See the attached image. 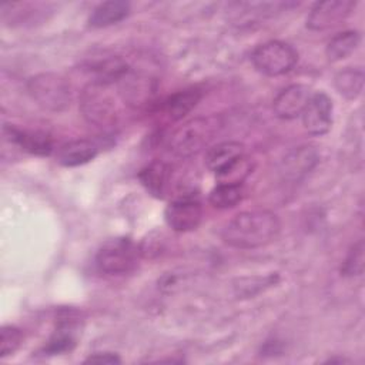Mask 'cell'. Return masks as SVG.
I'll return each mask as SVG.
<instances>
[{"mask_svg":"<svg viewBox=\"0 0 365 365\" xmlns=\"http://www.w3.org/2000/svg\"><path fill=\"white\" fill-rule=\"evenodd\" d=\"M281 231L279 218L267 210L244 211L230 220L221 231L225 244L234 248L252 250L272 242Z\"/></svg>","mask_w":365,"mask_h":365,"instance_id":"6da1fadb","label":"cell"},{"mask_svg":"<svg viewBox=\"0 0 365 365\" xmlns=\"http://www.w3.org/2000/svg\"><path fill=\"white\" fill-rule=\"evenodd\" d=\"M221 125L222 123L217 115L195 117L173 131L168 147L180 157L195 155L218 134Z\"/></svg>","mask_w":365,"mask_h":365,"instance_id":"7a4b0ae2","label":"cell"},{"mask_svg":"<svg viewBox=\"0 0 365 365\" xmlns=\"http://www.w3.org/2000/svg\"><path fill=\"white\" fill-rule=\"evenodd\" d=\"M140 248L128 237L107 240L96 254V267L107 275H123L134 271L140 261Z\"/></svg>","mask_w":365,"mask_h":365,"instance_id":"3957f363","label":"cell"},{"mask_svg":"<svg viewBox=\"0 0 365 365\" xmlns=\"http://www.w3.org/2000/svg\"><path fill=\"white\" fill-rule=\"evenodd\" d=\"M27 91L44 110L58 113L71 103L70 83L56 73H40L29 78Z\"/></svg>","mask_w":365,"mask_h":365,"instance_id":"277c9868","label":"cell"},{"mask_svg":"<svg viewBox=\"0 0 365 365\" xmlns=\"http://www.w3.org/2000/svg\"><path fill=\"white\" fill-rule=\"evenodd\" d=\"M298 60V51L288 43L271 40L259 44L251 54L254 67L265 76H282L288 73Z\"/></svg>","mask_w":365,"mask_h":365,"instance_id":"5b68a950","label":"cell"},{"mask_svg":"<svg viewBox=\"0 0 365 365\" xmlns=\"http://www.w3.org/2000/svg\"><path fill=\"white\" fill-rule=\"evenodd\" d=\"M108 86L90 83L81 94L80 108L83 117L94 125L108 127L117 120V104L108 93Z\"/></svg>","mask_w":365,"mask_h":365,"instance_id":"8992f818","label":"cell"},{"mask_svg":"<svg viewBox=\"0 0 365 365\" xmlns=\"http://www.w3.org/2000/svg\"><path fill=\"white\" fill-rule=\"evenodd\" d=\"M164 220L177 232L192 231L202 220V205L198 198L191 195L175 198L165 207Z\"/></svg>","mask_w":365,"mask_h":365,"instance_id":"52a82bcc","label":"cell"},{"mask_svg":"<svg viewBox=\"0 0 365 365\" xmlns=\"http://www.w3.org/2000/svg\"><path fill=\"white\" fill-rule=\"evenodd\" d=\"M354 0H325L315 3L307 17V27L309 30L321 31L342 23L355 9Z\"/></svg>","mask_w":365,"mask_h":365,"instance_id":"ba28073f","label":"cell"},{"mask_svg":"<svg viewBox=\"0 0 365 365\" xmlns=\"http://www.w3.org/2000/svg\"><path fill=\"white\" fill-rule=\"evenodd\" d=\"M302 124L308 134L324 135L332 125V101L325 93H314L302 111Z\"/></svg>","mask_w":365,"mask_h":365,"instance_id":"9c48e42d","label":"cell"},{"mask_svg":"<svg viewBox=\"0 0 365 365\" xmlns=\"http://www.w3.org/2000/svg\"><path fill=\"white\" fill-rule=\"evenodd\" d=\"M311 87L302 83L291 84L277 94L272 101V110L282 120H292L302 114L311 98Z\"/></svg>","mask_w":365,"mask_h":365,"instance_id":"30bf717a","label":"cell"},{"mask_svg":"<svg viewBox=\"0 0 365 365\" xmlns=\"http://www.w3.org/2000/svg\"><path fill=\"white\" fill-rule=\"evenodd\" d=\"M3 133L11 143L33 155L46 157L53 151V140L47 133L20 130L11 125H4Z\"/></svg>","mask_w":365,"mask_h":365,"instance_id":"8fae6325","label":"cell"},{"mask_svg":"<svg viewBox=\"0 0 365 365\" xmlns=\"http://www.w3.org/2000/svg\"><path fill=\"white\" fill-rule=\"evenodd\" d=\"M318 163V153L311 145H302L292 150L281 163V174L287 180H299Z\"/></svg>","mask_w":365,"mask_h":365,"instance_id":"7c38bea8","label":"cell"},{"mask_svg":"<svg viewBox=\"0 0 365 365\" xmlns=\"http://www.w3.org/2000/svg\"><path fill=\"white\" fill-rule=\"evenodd\" d=\"M171 171L173 170L167 163L154 160L140 171L138 180L153 197L164 198L170 185Z\"/></svg>","mask_w":365,"mask_h":365,"instance_id":"4fadbf2b","label":"cell"},{"mask_svg":"<svg viewBox=\"0 0 365 365\" xmlns=\"http://www.w3.org/2000/svg\"><path fill=\"white\" fill-rule=\"evenodd\" d=\"M241 157H244V145L241 143L222 141L207 151L205 165L218 175L235 164Z\"/></svg>","mask_w":365,"mask_h":365,"instance_id":"5bb4252c","label":"cell"},{"mask_svg":"<svg viewBox=\"0 0 365 365\" xmlns=\"http://www.w3.org/2000/svg\"><path fill=\"white\" fill-rule=\"evenodd\" d=\"M200 88H185L171 94L161 106L163 115L170 121H178L185 117L201 100Z\"/></svg>","mask_w":365,"mask_h":365,"instance_id":"9a60e30c","label":"cell"},{"mask_svg":"<svg viewBox=\"0 0 365 365\" xmlns=\"http://www.w3.org/2000/svg\"><path fill=\"white\" fill-rule=\"evenodd\" d=\"M98 153L97 144L90 140H74L63 144L57 151V163L64 167H77L91 161Z\"/></svg>","mask_w":365,"mask_h":365,"instance_id":"2e32d148","label":"cell"},{"mask_svg":"<svg viewBox=\"0 0 365 365\" xmlns=\"http://www.w3.org/2000/svg\"><path fill=\"white\" fill-rule=\"evenodd\" d=\"M87 70L93 78L91 83L110 86L120 81L130 71V67L121 57L113 56L90 64Z\"/></svg>","mask_w":365,"mask_h":365,"instance_id":"e0dca14e","label":"cell"},{"mask_svg":"<svg viewBox=\"0 0 365 365\" xmlns=\"http://www.w3.org/2000/svg\"><path fill=\"white\" fill-rule=\"evenodd\" d=\"M130 13V4L121 0H110L96 6L88 17V26L94 29L108 27L124 20Z\"/></svg>","mask_w":365,"mask_h":365,"instance_id":"ac0fdd59","label":"cell"},{"mask_svg":"<svg viewBox=\"0 0 365 365\" xmlns=\"http://www.w3.org/2000/svg\"><path fill=\"white\" fill-rule=\"evenodd\" d=\"M121 93L123 98L127 101V104L133 107H141L147 104L151 98V94L154 93V87L151 86V81L147 78H143L137 74H133L128 71L121 80Z\"/></svg>","mask_w":365,"mask_h":365,"instance_id":"d6986e66","label":"cell"},{"mask_svg":"<svg viewBox=\"0 0 365 365\" xmlns=\"http://www.w3.org/2000/svg\"><path fill=\"white\" fill-rule=\"evenodd\" d=\"M361 43V34L356 30H346L334 36L325 48L329 61H339L351 56Z\"/></svg>","mask_w":365,"mask_h":365,"instance_id":"ffe728a7","label":"cell"},{"mask_svg":"<svg viewBox=\"0 0 365 365\" xmlns=\"http://www.w3.org/2000/svg\"><path fill=\"white\" fill-rule=\"evenodd\" d=\"M336 91L348 100H355L364 88V70L359 67H346L334 77Z\"/></svg>","mask_w":365,"mask_h":365,"instance_id":"44dd1931","label":"cell"},{"mask_svg":"<svg viewBox=\"0 0 365 365\" xmlns=\"http://www.w3.org/2000/svg\"><path fill=\"white\" fill-rule=\"evenodd\" d=\"M242 200L241 184H228L218 182L210 192L208 201L212 207L225 210L235 207Z\"/></svg>","mask_w":365,"mask_h":365,"instance_id":"7402d4cb","label":"cell"},{"mask_svg":"<svg viewBox=\"0 0 365 365\" xmlns=\"http://www.w3.org/2000/svg\"><path fill=\"white\" fill-rule=\"evenodd\" d=\"M364 272V241L359 240L354 244L346 254L342 265L341 274L344 277H356Z\"/></svg>","mask_w":365,"mask_h":365,"instance_id":"603a6c76","label":"cell"},{"mask_svg":"<svg viewBox=\"0 0 365 365\" xmlns=\"http://www.w3.org/2000/svg\"><path fill=\"white\" fill-rule=\"evenodd\" d=\"M23 342V332L14 325H4L0 329V356L13 355Z\"/></svg>","mask_w":365,"mask_h":365,"instance_id":"cb8c5ba5","label":"cell"},{"mask_svg":"<svg viewBox=\"0 0 365 365\" xmlns=\"http://www.w3.org/2000/svg\"><path fill=\"white\" fill-rule=\"evenodd\" d=\"M86 364H104V365H114V364H120L121 359L117 354L113 352H96L93 355H90L88 358H86L84 361Z\"/></svg>","mask_w":365,"mask_h":365,"instance_id":"d4e9b609","label":"cell"}]
</instances>
